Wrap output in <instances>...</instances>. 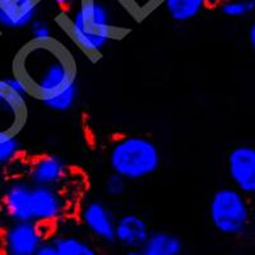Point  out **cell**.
Returning <instances> with one entry per match:
<instances>
[{"label":"cell","mask_w":255,"mask_h":255,"mask_svg":"<svg viewBox=\"0 0 255 255\" xmlns=\"http://www.w3.org/2000/svg\"><path fill=\"white\" fill-rule=\"evenodd\" d=\"M70 199L61 188L32 185L31 216L32 221L55 227L56 223L68 218Z\"/></svg>","instance_id":"obj_7"},{"label":"cell","mask_w":255,"mask_h":255,"mask_svg":"<svg viewBox=\"0 0 255 255\" xmlns=\"http://www.w3.org/2000/svg\"><path fill=\"white\" fill-rule=\"evenodd\" d=\"M166 14L175 22L186 23L199 17L209 6L208 0H162Z\"/></svg>","instance_id":"obj_15"},{"label":"cell","mask_w":255,"mask_h":255,"mask_svg":"<svg viewBox=\"0 0 255 255\" xmlns=\"http://www.w3.org/2000/svg\"><path fill=\"white\" fill-rule=\"evenodd\" d=\"M4 181H5V174H4V171L0 170V191H1V188H3Z\"/></svg>","instance_id":"obj_27"},{"label":"cell","mask_w":255,"mask_h":255,"mask_svg":"<svg viewBox=\"0 0 255 255\" xmlns=\"http://www.w3.org/2000/svg\"><path fill=\"white\" fill-rule=\"evenodd\" d=\"M218 6L225 17L234 19L248 17L255 10L249 0H222L218 3Z\"/></svg>","instance_id":"obj_19"},{"label":"cell","mask_w":255,"mask_h":255,"mask_svg":"<svg viewBox=\"0 0 255 255\" xmlns=\"http://www.w3.org/2000/svg\"><path fill=\"white\" fill-rule=\"evenodd\" d=\"M54 5H56L58 8L61 9H65V8H69L72 6L73 4L76 3V0H50Z\"/></svg>","instance_id":"obj_25"},{"label":"cell","mask_w":255,"mask_h":255,"mask_svg":"<svg viewBox=\"0 0 255 255\" xmlns=\"http://www.w3.org/2000/svg\"><path fill=\"white\" fill-rule=\"evenodd\" d=\"M28 32L31 36L29 41H33V42H49L56 38L51 23L42 18H36L29 24Z\"/></svg>","instance_id":"obj_20"},{"label":"cell","mask_w":255,"mask_h":255,"mask_svg":"<svg viewBox=\"0 0 255 255\" xmlns=\"http://www.w3.org/2000/svg\"><path fill=\"white\" fill-rule=\"evenodd\" d=\"M70 167L59 154L47 153L28 161L26 179L32 185L64 188L70 179Z\"/></svg>","instance_id":"obj_10"},{"label":"cell","mask_w":255,"mask_h":255,"mask_svg":"<svg viewBox=\"0 0 255 255\" xmlns=\"http://www.w3.org/2000/svg\"><path fill=\"white\" fill-rule=\"evenodd\" d=\"M79 222L91 235L104 243H115L116 217L101 199H84L78 207Z\"/></svg>","instance_id":"obj_9"},{"label":"cell","mask_w":255,"mask_h":255,"mask_svg":"<svg viewBox=\"0 0 255 255\" xmlns=\"http://www.w3.org/2000/svg\"><path fill=\"white\" fill-rule=\"evenodd\" d=\"M60 255H100L87 240L69 232H54L49 238Z\"/></svg>","instance_id":"obj_16"},{"label":"cell","mask_w":255,"mask_h":255,"mask_svg":"<svg viewBox=\"0 0 255 255\" xmlns=\"http://www.w3.org/2000/svg\"><path fill=\"white\" fill-rule=\"evenodd\" d=\"M31 191L32 184L24 176L5 179L0 191V208L8 222L32 221Z\"/></svg>","instance_id":"obj_8"},{"label":"cell","mask_w":255,"mask_h":255,"mask_svg":"<svg viewBox=\"0 0 255 255\" xmlns=\"http://www.w3.org/2000/svg\"><path fill=\"white\" fill-rule=\"evenodd\" d=\"M139 252L142 255H183L184 241L171 231L154 230Z\"/></svg>","instance_id":"obj_14"},{"label":"cell","mask_w":255,"mask_h":255,"mask_svg":"<svg viewBox=\"0 0 255 255\" xmlns=\"http://www.w3.org/2000/svg\"><path fill=\"white\" fill-rule=\"evenodd\" d=\"M227 175L232 186L245 195H255V147L239 144L226 157Z\"/></svg>","instance_id":"obj_11"},{"label":"cell","mask_w":255,"mask_h":255,"mask_svg":"<svg viewBox=\"0 0 255 255\" xmlns=\"http://www.w3.org/2000/svg\"><path fill=\"white\" fill-rule=\"evenodd\" d=\"M108 159L111 172L129 183L156 174L162 163V154L158 144L149 136L127 134L111 143Z\"/></svg>","instance_id":"obj_3"},{"label":"cell","mask_w":255,"mask_h":255,"mask_svg":"<svg viewBox=\"0 0 255 255\" xmlns=\"http://www.w3.org/2000/svg\"><path fill=\"white\" fill-rule=\"evenodd\" d=\"M40 0H0V29L28 28L38 18Z\"/></svg>","instance_id":"obj_13"},{"label":"cell","mask_w":255,"mask_h":255,"mask_svg":"<svg viewBox=\"0 0 255 255\" xmlns=\"http://www.w3.org/2000/svg\"><path fill=\"white\" fill-rule=\"evenodd\" d=\"M125 8L131 15L145 17L162 4V0H123Z\"/></svg>","instance_id":"obj_21"},{"label":"cell","mask_w":255,"mask_h":255,"mask_svg":"<svg viewBox=\"0 0 255 255\" xmlns=\"http://www.w3.org/2000/svg\"><path fill=\"white\" fill-rule=\"evenodd\" d=\"M13 74L24 82L32 99L40 102L77 81V63L56 38L49 42L29 41L15 55Z\"/></svg>","instance_id":"obj_1"},{"label":"cell","mask_w":255,"mask_h":255,"mask_svg":"<svg viewBox=\"0 0 255 255\" xmlns=\"http://www.w3.org/2000/svg\"><path fill=\"white\" fill-rule=\"evenodd\" d=\"M128 181L119 175L111 172L104 181V191L108 197L119 199L127 193Z\"/></svg>","instance_id":"obj_22"},{"label":"cell","mask_w":255,"mask_h":255,"mask_svg":"<svg viewBox=\"0 0 255 255\" xmlns=\"http://www.w3.org/2000/svg\"><path fill=\"white\" fill-rule=\"evenodd\" d=\"M22 157V143L18 135H0V170L5 171L9 166Z\"/></svg>","instance_id":"obj_18"},{"label":"cell","mask_w":255,"mask_h":255,"mask_svg":"<svg viewBox=\"0 0 255 255\" xmlns=\"http://www.w3.org/2000/svg\"><path fill=\"white\" fill-rule=\"evenodd\" d=\"M5 225H6V218H5V216H4L1 208H0V234H1V231H3V229Z\"/></svg>","instance_id":"obj_26"},{"label":"cell","mask_w":255,"mask_h":255,"mask_svg":"<svg viewBox=\"0 0 255 255\" xmlns=\"http://www.w3.org/2000/svg\"><path fill=\"white\" fill-rule=\"evenodd\" d=\"M125 255H142L139 250H133V252H128Z\"/></svg>","instance_id":"obj_28"},{"label":"cell","mask_w":255,"mask_h":255,"mask_svg":"<svg viewBox=\"0 0 255 255\" xmlns=\"http://www.w3.org/2000/svg\"><path fill=\"white\" fill-rule=\"evenodd\" d=\"M79 96V86L78 82L74 81L68 86L63 87L55 92L54 95L49 96L46 99L41 100L40 104L44 106L46 110L52 113L64 114L72 110L77 104Z\"/></svg>","instance_id":"obj_17"},{"label":"cell","mask_w":255,"mask_h":255,"mask_svg":"<svg viewBox=\"0 0 255 255\" xmlns=\"http://www.w3.org/2000/svg\"><path fill=\"white\" fill-rule=\"evenodd\" d=\"M151 226L142 215L136 212H127L115 222V243L128 252L140 250L151 234Z\"/></svg>","instance_id":"obj_12"},{"label":"cell","mask_w":255,"mask_h":255,"mask_svg":"<svg viewBox=\"0 0 255 255\" xmlns=\"http://www.w3.org/2000/svg\"><path fill=\"white\" fill-rule=\"evenodd\" d=\"M122 29L113 0H78L65 23L73 45L92 59L99 58Z\"/></svg>","instance_id":"obj_2"},{"label":"cell","mask_w":255,"mask_h":255,"mask_svg":"<svg viewBox=\"0 0 255 255\" xmlns=\"http://www.w3.org/2000/svg\"><path fill=\"white\" fill-rule=\"evenodd\" d=\"M250 1V4H252L253 6H254V9H255V0H249Z\"/></svg>","instance_id":"obj_29"},{"label":"cell","mask_w":255,"mask_h":255,"mask_svg":"<svg viewBox=\"0 0 255 255\" xmlns=\"http://www.w3.org/2000/svg\"><path fill=\"white\" fill-rule=\"evenodd\" d=\"M28 88L15 74L0 78V135H18L27 123Z\"/></svg>","instance_id":"obj_5"},{"label":"cell","mask_w":255,"mask_h":255,"mask_svg":"<svg viewBox=\"0 0 255 255\" xmlns=\"http://www.w3.org/2000/svg\"><path fill=\"white\" fill-rule=\"evenodd\" d=\"M52 230L54 227L35 221L8 222L0 234V252L3 255H36Z\"/></svg>","instance_id":"obj_6"},{"label":"cell","mask_w":255,"mask_h":255,"mask_svg":"<svg viewBox=\"0 0 255 255\" xmlns=\"http://www.w3.org/2000/svg\"><path fill=\"white\" fill-rule=\"evenodd\" d=\"M248 42H249L253 51L255 52V19L253 20L249 28H248Z\"/></svg>","instance_id":"obj_24"},{"label":"cell","mask_w":255,"mask_h":255,"mask_svg":"<svg viewBox=\"0 0 255 255\" xmlns=\"http://www.w3.org/2000/svg\"><path fill=\"white\" fill-rule=\"evenodd\" d=\"M36 255H60L58 253V250L55 249V247L50 243V240L45 241L42 245L40 247V249L37 250Z\"/></svg>","instance_id":"obj_23"},{"label":"cell","mask_w":255,"mask_h":255,"mask_svg":"<svg viewBox=\"0 0 255 255\" xmlns=\"http://www.w3.org/2000/svg\"><path fill=\"white\" fill-rule=\"evenodd\" d=\"M208 218L212 227L221 235H244L252 221V209L247 195L234 186H221L211 195Z\"/></svg>","instance_id":"obj_4"}]
</instances>
